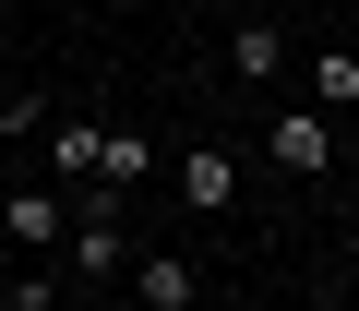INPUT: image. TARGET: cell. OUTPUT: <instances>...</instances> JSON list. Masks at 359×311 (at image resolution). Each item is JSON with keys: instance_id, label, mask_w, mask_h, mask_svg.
Instances as JSON below:
<instances>
[{"instance_id": "obj_11", "label": "cell", "mask_w": 359, "mask_h": 311, "mask_svg": "<svg viewBox=\"0 0 359 311\" xmlns=\"http://www.w3.org/2000/svg\"><path fill=\"white\" fill-rule=\"evenodd\" d=\"M347 204H359V180H347Z\"/></svg>"}, {"instance_id": "obj_1", "label": "cell", "mask_w": 359, "mask_h": 311, "mask_svg": "<svg viewBox=\"0 0 359 311\" xmlns=\"http://www.w3.org/2000/svg\"><path fill=\"white\" fill-rule=\"evenodd\" d=\"M60 263H72V275H120V263H132V240H120V192H72Z\"/></svg>"}, {"instance_id": "obj_10", "label": "cell", "mask_w": 359, "mask_h": 311, "mask_svg": "<svg viewBox=\"0 0 359 311\" xmlns=\"http://www.w3.org/2000/svg\"><path fill=\"white\" fill-rule=\"evenodd\" d=\"M13 311H60V275H25V287H13Z\"/></svg>"}, {"instance_id": "obj_7", "label": "cell", "mask_w": 359, "mask_h": 311, "mask_svg": "<svg viewBox=\"0 0 359 311\" xmlns=\"http://www.w3.org/2000/svg\"><path fill=\"white\" fill-rule=\"evenodd\" d=\"M228 72H240V84H276V72H287V36H276V25H240V36H228Z\"/></svg>"}, {"instance_id": "obj_5", "label": "cell", "mask_w": 359, "mask_h": 311, "mask_svg": "<svg viewBox=\"0 0 359 311\" xmlns=\"http://www.w3.org/2000/svg\"><path fill=\"white\" fill-rule=\"evenodd\" d=\"M0 228H13V251H60V228H72V204H60V192H36V180H25V192H13V204H0Z\"/></svg>"}, {"instance_id": "obj_3", "label": "cell", "mask_w": 359, "mask_h": 311, "mask_svg": "<svg viewBox=\"0 0 359 311\" xmlns=\"http://www.w3.org/2000/svg\"><path fill=\"white\" fill-rule=\"evenodd\" d=\"M264 156H276V168H299V180H311V168H335V132H323V108H287V120L264 132Z\"/></svg>"}, {"instance_id": "obj_9", "label": "cell", "mask_w": 359, "mask_h": 311, "mask_svg": "<svg viewBox=\"0 0 359 311\" xmlns=\"http://www.w3.org/2000/svg\"><path fill=\"white\" fill-rule=\"evenodd\" d=\"M311 108H359V60H311Z\"/></svg>"}, {"instance_id": "obj_2", "label": "cell", "mask_w": 359, "mask_h": 311, "mask_svg": "<svg viewBox=\"0 0 359 311\" xmlns=\"http://www.w3.org/2000/svg\"><path fill=\"white\" fill-rule=\"evenodd\" d=\"M36 144H48V168H60L72 192H96V180H108V132H96V120H48Z\"/></svg>"}, {"instance_id": "obj_8", "label": "cell", "mask_w": 359, "mask_h": 311, "mask_svg": "<svg viewBox=\"0 0 359 311\" xmlns=\"http://www.w3.org/2000/svg\"><path fill=\"white\" fill-rule=\"evenodd\" d=\"M144 168H156V144H144V132H108V180H96V192H132Z\"/></svg>"}, {"instance_id": "obj_4", "label": "cell", "mask_w": 359, "mask_h": 311, "mask_svg": "<svg viewBox=\"0 0 359 311\" xmlns=\"http://www.w3.org/2000/svg\"><path fill=\"white\" fill-rule=\"evenodd\" d=\"M132 299H144V311H192V299H204V275L180 263V251H132Z\"/></svg>"}, {"instance_id": "obj_6", "label": "cell", "mask_w": 359, "mask_h": 311, "mask_svg": "<svg viewBox=\"0 0 359 311\" xmlns=\"http://www.w3.org/2000/svg\"><path fill=\"white\" fill-rule=\"evenodd\" d=\"M180 192H192L204 216H228V204H240V156H228V144H192V156H180Z\"/></svg>"}]
</instances>
